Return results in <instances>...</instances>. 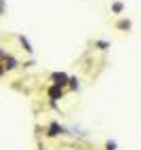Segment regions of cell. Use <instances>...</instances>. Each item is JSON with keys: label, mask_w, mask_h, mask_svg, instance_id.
I'll use <instances>...</instances> for the list:
<instances>
[{"label": "cell", "mask_w": 141, "mask_h": 150, "mask_svg": "<svg viewBox=\"0 0 141 150\" xmlns=\"http://www.w3.org/2000/svg\"><path fill=\"white\" fill-rule=\"evenodd\" d=\"M51 81H53V85H59V87H65V85L69 83V76H67V74H63V72H53V76H51Z\"/></svg>", "instance_id": "6da1fadb"}, {"label": "cell", "mask_w": 141, "mask_h": 150, "mask_svg": "<svg viewBox=\"0 0 141 150\" xmlns=\"http://www.w3.org/2000/svg\"><path fill=\"white\" fill-rule=\"evenodd\" d=\"M65 131H67V129L61 127V125L55 121V123H51V127H48V133H46V135H48V137H57V135H63Z\"/></svg>", "instance_id": "7a4b0ae2"}, {"label": "cell", "mask_w": 141, "mask_h": 150, "mask_svg": "<svg viewBox=\"0 0 141 150\" xmlns=\"http://www.w3.org/2000/svg\"><path fill=\"white\" fill-rule=\"evenodd\" d=\"M61 95H63V87H59V85H53L51 89H48V97H51L53 102H55V99H59Z\"/></svg>", "instance_id": "3957f363"}, {"label": "cell", "mask_w": 141, "mask_h": 150, "mask_svg": "<svg viewBox=\"0 0 141 150\" xmlns=\"http://www.w3.org/2000/svg\"><path fill=\"white\" fill-rule=\"evenodd\" d=\"M4 62H6V66H4V68H8V70L17 68V59H15L13 55H6V57H4Z\"/></svg>", "instance_id": "277c9868"}, {"label": "cell", "mask_w": 141, "mask_h": 150, "mask_svg": "<svg viewBox=\"0 0 141 150\" xmlns=\"http://www.w3.org/2000/svg\"><path fill=\"white\" fill-rule=\"evenodd\" d=\"M19 40H21V45H23V49H25L27 53H32V51H34V49H32V45H29V42L25 40V36H21V38H19Z\"/></svg>", "instance_id": "5b68a950"}, {"label": "cell", "mask_w": 141, "mask_h": 150, "mask_svg": "<svg viewBox=\"0 0 141 150\" xmlns=\"http://www.w3.org/2000/svg\"><path fill=\"white\" fill-rule=\"evenodd\" d=\"M122 8H124L122 2H114V4H112V11H114V13H122Z\"/></svg>", "instance_id": "8992f818"}, {"label": "cell", "mask_w": 141, "mask_h": 150, "mask_svg": "<svg viewBox=\"0 0 141 150\" xmlns=\"http://www.w3.org/2000/svg\"><path fill=\"white\" fill-rule=\"evenodd\" d=\"M78 83H80V81H78L76 76H74V78H69V87H72V89H78V87H80Z\"/></svg>", "instance_id": "52a82bcc"}, {"label": "cell", "mask_w": 141, "mask_h": 150, "mask_svg": "<svg viewBox=\"0 0 141 150\" xmlns=\"http://www.w3.org/2000/svg\"><path fill=\"white\" fill-rule=\"evenodd\" d=\"M118 28H120V30H128V28H130V23H128V21H120V23H118Z\"/></svg>", "instance_id": "ba28073f"}, {"label": "cell", "mask_w": 141, "mask_h": 150, "mask_svg": "<svg viewBox=\"0 0 141 150\" xmlns=\"http://www.w3.org/2000/svg\"><path fill=\"white\" fill-rule=\"evenodd\" d=\"M105 148H107V150H116V142H114V139H112V142H107Z\"/></svg>", "instance_id": "9c48e42d"}, {"label": "cell", "mask_w": 141, "mask_h": 150, "mask_svg": "<svg viewBox=\"0 0 141 150\" xmlns=\"http://www.w3.org/2000/svg\"><path fill=\"white\" fill-rule=\"evenodd\" d=\"M97 47H101L103 51H105V49H107V42H105V40H99V42H97Z\"/></svg>", "instance_id": "30bf717a"}, {"label": "cell", "mask_w": 141, "mask_h": 150, "mask_svg": "<svg viewBox=\"0 0 141 150\" xmlns=\"http://www.w3.org/2000/svg\"><path fill=\"white\" fill-rule=\"evenodd\" d=\"M0 13H4V0H0Z\"/></svg>", "instance_id": "8fae6325"}, {"label": "cell", "mask_w": 141, "mask_h": 150, "mask_svg": "<svg viewBox=\"0 0 141 150\" xmlns=\"http://www.w3.org/2000/svg\"><path fill=\"white\" fill-rule=\"evenodd\" d=\"M0 74H2V68H0Z\"/></svg>", "instance_id": "7c38bea8"}, {"label": "cell", "mask_w": 141, "mask_h": 150, "mask_svg": "<svg viewBox=\"0 0 141 150\" xmlns=\"http://www.w3.org/2000/svg\"><path fill=\"white\" fill-rule=\"evenodd\" d=\"M42 150H44V148H42Z\"/></svg>", "instance_id": "4fadbf2b"}]
</instances>
